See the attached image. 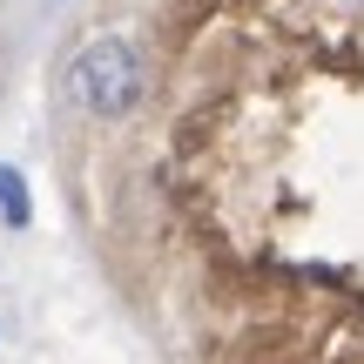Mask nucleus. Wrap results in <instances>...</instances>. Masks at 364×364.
<instances>
[{"mask_svg":"<svg viewBox=\"0 0 364 364\" xmlns=\"http://www.w3.org/2000/svg\"><path fill=\"white\" fill-rule=\"evenodd\" d=\"M142 88H149V68H142V54H135V41H122V34L88 41V48L68 61V102H75L81 115L115 122V115H129V108L142 102Z\"/></svg>","mask_w":364,"mask_h":364,"instance_id":"obj_1","label":"nucleus"},{"mask_svg":"<svg viewBox=\"0 0 364 364\" xmlns=\"http://www.w3.org/2000/svg\"><path fill=\"white\" fill-rule=\"evenodd\" d=\"M0 223H7V230H27V223H34L27 176H21V169H7V162H0Z\"/></svg>","mask_w":364,"mask_h":364,"instance_id":"obj_2","label":"nucleus"}]
</instances>
